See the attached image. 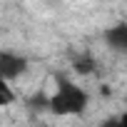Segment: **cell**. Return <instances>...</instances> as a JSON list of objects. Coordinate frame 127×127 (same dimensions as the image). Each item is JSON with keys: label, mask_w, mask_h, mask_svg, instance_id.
<instances>
[{"label": "cell", "mask_w": 127, "mask_h": 127, "mask_svg": "<svg viewBox=\"0 0 127 127\" xmlns=\"http://www.w3.org/2000/svg\"><path fill=\"white\" fill-rule=\"evenodd\" d=\"M72 67L77 75H92L97 70V60L90 52H77V55H72Z\"/></svg>", "instance_id": "cell-4"}, {"label": "cell", "mask_w": 127, "mask_h": 127, "mask_svg": "<svg viewBox=\"0 0 127 127\" xmlns=\"http://www.w3.org/2000/svg\"><path fill=\"white\" fill-rule=\"evenodd\" d=\"M87 102H90V95L80 85H75L65 75H57L55 77V92L47 95V112L57 115V117H65V115L82 117L87 110Z\"/></svg>", "instance_id": "cell-1"}, {"label": "cell", "mask_w": 127, "mask_h": 127, "mask_svg": "<svg viewBox=\"0 0 127 127\" xmlns=\"http://www.w3.org/2000/svg\"><path fill=\"white\" fill-rule=\"evenodd\" d=\"M30 107L37 110V112H47V95H37L30 100Z\"/></svg>", "instance_id": "cell-6"}, {"label": "cell", "mask_w": 127, "mask_h": 127, "mask_svg": "<svg viewBox=\"0 0 127 127\" xmlns=\"http://www.w3.org/2000/svg\"><path fill=\"white\" fill-rule=\"evenodd\" d=\"M15 102V92L10 90V82L0 77V107H8Z\"/></svg>", "instance_id": "cell-5"}, {"label": "cell", "mask_w": 127, "mask_h": 127, "mask_svg": "<svg viewBox=\"0 0 127 127\" xmlns=\"http://www.w3.org/2000/svg\"><path fill=\"white\" fill-rule=\"evenodd\" d=\"M102 127H127V112H122L120 117H110Z\"/></svg>", "instance_id": "cell-7"}, {"label": "cell", "mask_w": 127, "mask_h": 127, "mask_svg": "<svg viewBox=\"0 0 127 127\" xmlns=\"http://www.w3.org/2000/svg\"><path fill=\"white\" fill-rule=\"evenodd\" d=\"M28 72V57L13 50H3L0 52V77L3 80H18Z\"/></svg>", "instance_id": "cell-2"}, {"label": "cell", "mask_w": 127, "mask_h": 127, "mask_svg": "<svg viewBox=\"0 0 127 127\" xmlns=\"http://www.w3.org/2000/svg\"><path fill=\"white\" fill-rule=\"evenodd\" d=\"M105 42L107 47H112L115 52L127 55V23H117L112 28L105 30Z\"/></svg>", "instance_id": "cell-3"}]
</instances>
